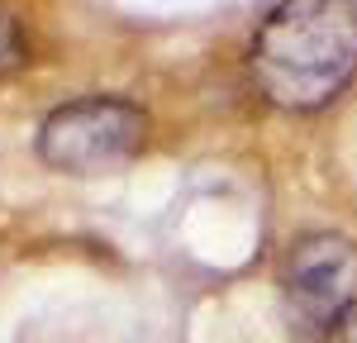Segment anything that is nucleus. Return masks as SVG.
<instances>
[{"label": "nucleus", "mask_w": 357, "mask_h": 343, "mask_svg": "<svg viewBox=\"0 0 357 343\" xmlns=\"http://www.w3.org/2000/svg\"><path fill=\"white\" fill-rule=\"evenodd\" d=\"M286 296L310 329H338L357 296V253L338 234H305L286 257Z\"/></svg>", "instance_id": "3"}, {"label": "nucleus", "mask_w": 357, "mask_h": 343, "mask_svg": "<svg viewBox=\"0 0 357 343\" xmlns=\"http://www.w3.org/2000/svg\"><path fill=\"white\" fill-rule=\"evenodd\" d=\"M148 139V114L119 96H86L57 105L38 129V158L57 172L96 176L129 162Z\"/></svg>", "instance_id": "2"}, {"label": "nucleus", "mask_w": 357, "mask_h": 343, "mask_svg": "<svg viewBox=\"0 0 357 343\" xmlns=\"http://www.w3.org/2000/svg\"><path fill=\"white\" fill-rule=\"evenodd\" d=\"M357 67V10L348 0H286L252 38V77L276 105L314 110Z\"/></svg>", "instance_id": "1"}, {"label": "nucleus", "mask_w": 357, "mask_h": 343, "mask_svg": "<svg viewBox=\"0 0 357 343\" xmlns=\"http://www.w3.org/2000/svg\"><path fill=\"white\" fill-rule=\"evenodd\" d=\"M333 343H357V310L343 314V324L333 329Z\"/></svg>", "instance_id": "5"}, {"label": "nucleus", "mask_w": 357, "mask_h": 343, "mask_svg": "<svg viewBox=\"0 0 357 343\" xmlns=\"http://www.w3.org/2000/svg\"><path fill=\"white\" fill-rule=\"evenodd\" d=\"M24 57H29V48H24V38H20V24L0 10V77L20 72V67H24Z\"/></svg>", "instance_id": "4"}]
</instances>
